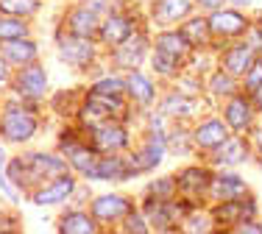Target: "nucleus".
<instances>
[{"label": "nucleus", "mask_w": 262, "mask_h": 234, "mask_svg": "<svg viewBox=\"0 0 262 234\" xmlns=\"http://www.w3.org/2000/svg\"><path fill=\"white\" fill-rule=\"evenodd\" d=\"M98 31H101V39L106 42V45L117 48L131 36V22H128V17H123V14H109Z\"/></svg>", "instance_id": "nucleus-8"}, {"label": "nucleus", "mask_w": 262, "mask_h": 234, "mask_svg": "<svg viewBox=\"0 0 262 234\" xmlns=\"http://www.w3.org/2000/svg\"><path fill=\"white\" fill-rule=\"evenodd\" d=\"M217 162L221 165H240L246 159V143L243 139H226L223 145H217Z\"/></svg>", "instance_id": "nucleus-24"}, {"label": "nucleus", "mask_w": 262, "mask_h": 234, "mask_svg": "<svg viewBox=\"0 0 262 234\" xmlns=\"http://www.w3.org/2000/svg\"><path fill=\"white\" fill-rule=\"evenodd\" d=\"M123 89H126V81H123V78H101V81L92 87V92H98V95H117V98H120Z\"/></svg>", "instance_id": "nucleus-30"}, {"label": "nucleus", "mask_w": 262, "mask_h": 234, "mask_svg": "<svg viewBox=\"0 0 262 234\" xmlns=\"http://www.w3.org/2000/svg\"><path fill=\"white\" fill-rule=\"evenodd\" d=\"M48 89V76L39 64H28L17 76V92L26 98H42Z\"/></svg>", "instance_id": "nucleus-3"}, {"label": "nucleus", "mask_w": 262, "mask_h": 234, "mask_svg": "<svg viewBox=\"0 0 262 234\" xmlns=\"http://www.w3.org/2000/svg\"><path fill=\"white\" fill-rule=\"evenodd\" d=\"M212 89H215L217 95H229V92L234 89V84H232V78H229V76H223V73H217V76L212 78Z\"/></svg>", "instance_id": "nucleus-36"}, {"label": "nucleus", "mask_w": 262, "mask_h": 234, "mask_svg": "<svg viewBox=\"0 0 262 234\" xmlns=\"http://www.w3.org/2000/svg\"><path fill=\"white\" fill-rule=\"evenodd\" d=\"M237 234H262V226L259 223H251V220H248V223H243L240 226V231Z\"/></svg>", "instance_id": "nucleus-38"}, {"label": "nucleus", "mask_w": 262, "mask_h": 234, "mask_svg": "<svg viewBox=\"0 0 262 234\" xmlns=\"http://www.w3.org/2000/svg\"><path fill=\"white\" fill-rule=\"evenodd\" d=\"M64 153H67V159H70V165L76 170H81V173H86V170L95 165V151H92V148H86V145L70 143V145L64 148Z\"/></svg>", "instance_id": "nucleus-21"}, {"label": "nucleus", "mask_w": 262, "mask_h": 234, "mask_svg": "<svg viewBox=\"0 0 262 234\" xmlns=\"http://www.w3.org/2000/svg\"><path fill=\"white\" fill-rule=\"evenodd\" d=\"M131 170H134V165L123 162L120 156H103V159H95V165L84 176L86 178H117V181H123V178L131 176Z\"/></svg>", "instance_id": "nucleus-4"}, {"label": "nucleus", "mask_w": 262, "mask_h": 234, "mask_svg": "<svg viewBox=\"0 0 262 234\" xmlns=\"http://www.w3.org/2000/svg\"><path fill=\"white\" fill-rule=\"evenodd\" d=\"M201 6H207V9H221V3L223 0H198Z\"/></svg>", "instance_id": "nucleus-39"}, {"label": "nucleus", "mask_w": 262, "mask_h": 234, "mask_svg": "<svg viewBox=\"0 0 262 234\" xmlns=\"http://www.w3.org/2000/svg\"><path fill=\"white\" fill-rule=\"evenodd\" d=\"M259 148H262V134H259Z\"/></svg>", "instance_id": "nucleus-43"}, {"label": "nucleus", "mask_w": 262, "mask_h": 234, "mask_svg": "<svg viewBox=\"0 0 262 234\" xmlns=\"http://www.w3.org/2000/svg\"><path fill=\"white\" fill-rule=\"evenodd\" d=\"M0 134L9 143H28L36 134V117L23 109H6L3 120H0Z\"/></svg>", "instance_id": "nucleus-1"}, {"label": "nucleus", "mask_w": 262, "mask_h": 234, "mask_svg": "<svg viewBox=\"0 0 262 234\" xmlns=\"http://www.w3.org/2000/svg\"><path fill=\"white\" fill-rule=\"evenodd\" d=\"M128 212H131V204L123 195H101V198H95V204H92V215H95L98 220H117Z\"/></svg>", "instance_id": "nucleus-7"}, {"label": "nucleus", "mask_w": 262, "mask_h": 234, "mask_svg": "<svg viewBox=\"0 0 262 234\" xmlns=\"http://www.w3.org/2000/svg\"><path fill=\"white\" fill-rule=\"evenodd\" d=\"M142 56H145V39L142 36H134V39H128L123 42V45H117V51H115V61L120 67H137L142 61Z\"/></svg>", "instance_id": "nucleus-13"}, {"label": "nucleus", "mask_w": 262, "mask_h": 234, "mask_svg": "<svg viewBox=\"0 0 262 234\" xmlns=\"http://www.w3.org/2000/svg\"><path fill=\"white\" fill-rule=\"evenodd\" d=\"M162 153H165V139L154 134L151 143L142 148L140 153H134V162L131 165H134V170H151V168H157V165L162 162Z\"/></svg>", "instance_id": "nucleus-15"}, {"label": "nucleus", "mask_w": 262, "mask_h": 234, "mask_svg": "<svg viewBox=\"0 0 262 234\" xmlns=\"http://www.w3.org/2000/svg\"><path fill=\"white\" fill-rule=\"evenodd\" d=\"M157 51L165 53V56H173V59H182L187 56V51H190V42L184 39L182 31H170V34H159L157 36Z\"/></svg>", "instance_id": "nucleus-17"}, {"label": "nucleus", "mask_w": 262, "mask_h": 234, "mask_svg": "<svg viewBox=\"0 0 262 234\" xmlns=\"http://www.w3.org/2000/svg\"><path fill=\"white\" fill-rule=\"evenodd\" d=\"M98 14L92 9H86V6H78L76 11L70 14V31L76 36H86V39H92V34H98Z\"/></svg>", "instance_id": "nucleus-14"}, {"label": "nucleus", "mask_w": 262, "mask_h": 234, "mask_svg": "<svg viewBox=\"0 0 262 234\" xmlns=\"http://www.w3.org/2000/svg\"><path fill=\"white\" fill-rule=\"evenodd\" d=\"M128 231L131 234H145V223L140 215H128Z\"/></svg>", "instance_id": "nucleus-37"}, {"label": "nucleus", "mask_w": 262, "mask_h": 234, "mask_svg": "<svg viewBox=\"0 0 262 234\" xmlns=\"http://www.w3.org/2000/svg\"><path fill=\"white\" fill-rule=\"evenodd\" d=\"M226 120H229V126H232V128H237V131L248 128V123H251V112H248V103L243 101V98H234V101L226 106Z\"/></svg>", "instance_id": "nucleus-23"}, {"label": "nucleus", "mask_w": 262, "mask_h": 234, "mask_svg": "<svg viewBox=\"0 0 262 234\" xmlns=\"http://www.w3.org/2000/svg\"><path fill=\"white\" fill-rule=\"evenodd\" d=\"M59 56L67 61V64H86L92 59V42L86 36H64L59 42Z\"/></svg>", "instance_id": "nucleus-5"}, {"label": "nucleus", "mask_w": 262, "mask_h": 234, "mask_svg": "<svg viewBox=\"0 0 262 234\" xmlns=\"http://www.w3.org/2000/svg\"><path fill=\"white\" fill-rule=\"evenodd\" d=\"M126 89L134 95V101H140V103H151V101H154V87H151V81H148L142 73H137V70L128 76Z\"/></svg>", "instance_id": "nucleus-22"}, {"label": "nucleus", "mask_w": 262, "mask_h": 234, "mask_svg": "<svg viewBox=\"0 0 262 234\" xmlns=\"http://www.w3.org/2000/svg\"><path fill=\"white\" fill-rule=\"evenodd\" d=\"M26 165H31L34 176H51V173H61L64 170V159L53 156V153H31Z\"/></svg>", "instance_id": "nucleus-19"}, {"label": "nucleus", "mask_w": 262, "mask_h": 234, "mask_svg": "<svg viewBox=\"0 0 262 234\" xmlns=\"http://www.w3.org/2000/svg\"><path fill=\"white\" fill-rule=\"evenodd\" d=\"M76 190V181H73V176H61L59 181H53L51 187H42L39 193L34 195V204L39 206H53V204H61V201L67 198V195Z\"/></svg>", "instance_id": "nucleus-9"}, {"label": "nucleus", "mask_w": 262, "mask_h": 234, "mask_svg": "<svg viewBox=\"0 0 262 234\" xmlns=\"http://www.w3.org/2000/svg\"><path fill=\"white\" fill-rule=\"evenodd\" d=\"M39 9V0H0V11L14 17H28Z\"/></svg>", "instance_id": "nucleus-27"}, {"label": "nucleus", "mask_w": 262, "mask_h": 234, "mask_svg": "<svg viewBox=\"0 0 262 234\" xmlns=\"http://www.w3.org/2000/svg\"><path fill=\"white\" fill-rule=\"evenodd\" d=\"M3 81H6V67L0 64V84H3Z\"/></svg>", "instance_id": "nucleus-41"}, {"label": "nucleus", "mask_w": 262, "mask_h": 234, "mask_svg": "<svg viewBox=\"0 0 262 234\" xmlns=\"http://www.w3.org/2000/svg\"><path fill=\"white\" fill-rule=\"evenodd\" d=\"M173 56H165V53H159L157 51V56H154V70H159L162 76H173L176 73V67H173Z\"/></svg>", "instance_id": "nucleus-33"}, {"label": "nucleus", "mask_w": 262, "mask_h": 234, "mask_svg": "<svg viewBox=\"0 0 262 234\" xmlns=\"http://www.w3.org/2000/svg\"><path fill=\"white\" fill-rule=\"evenodd\" d=\"M92 143H95L98 151H120L128 143V134L123 126H117L112 120H103L92 128Z\"/></svg>", "instance_id": "nucleus-2"}, {"label": "nucleus", "mask_w": 262, "mask_h": 234, "mask_svg": "<svg viewBox=\"0 0 262 234\" xmlns=\"http://www.w3.org/2000/svg\"><path fill=\"white\" fill-rule=\"evenodd\" d=\"M36 45L31 39H11V42H6L3 45V56H6V61L9 64H34V59H36Z\"/></svg>", "instance_id": "nucleus-11"}, {"label": "nucleus", "mask_w": 262, "mask_h": 234, "mask_svg": "<svg viewBox=\"0 0 262 234\" xmlns=\"http://www.w3.org/2000/svg\"><path fill=\"white\" fill-rule=\"evenodd\" d=\"M190 9H192L190 0H159L154 6V17H157V22H176L190 14Z\"/></svg>", "instance_id": "nucleus-16"}, {"label": "nucleus", "mask_w": 262, "mask_h": 234, "mask_svg": "<svg viewBox=\"0 0 262 234\" xmlns=\"http://www.w3.org/2000/svg\"><path fill=\"white\" fill-rule=\"evenodd\" d=\"M212 181L207 170H201V168H190V170H184V176L179 178V187H184V190H190V193H201L204 187Z\"/></svg>", "instance_id": "nucleus-26"}, {"label": "nucleus", "mask_w": 262, "mask_h": 234, "mask_svg": "<svg viewBox=\"0 0 262 234\" xmlns=\"http://www.w3.org/2000/svg\"><path fill=\"white\" fill-rule=\"evenodd\" d=\"M246 215H254V204L251 201H243V198H237V201H223V206L217 209V218H223V220H246Z\"/></svg>", "instance_id": "nucleus-25"}, {"label": "nucleus", "mask_w": 262, "mask_h": 234, "mask_svg": "<svg viewBox=\"0 0 262 234\" xmlns=\"http://www.w3.org/2000/svg\"><path fill=\"white\" fill-rule=\"evenodd\" d=\"M207 31H209L207 20H190L182 28V34H184V39L190 42V48H192V45H204V42H207Z\"/></svg>", "instance_id": "nucleus-28"}, {"label": "nucleus", "mask_w": 262, "mask_h": 234, "mask_svg": "<svg viewBox=\"0 0 262 234\" xmlns=\"http://www.w3.org/2000/svg\"><path fill=\"white\" fill-rule=\"evenodd\" d=\"M28 34V26L20 20H0V42H11V39H23Z\"/></svg>", "instance_id": "nucleus-29"}, {"label": "nucleus", "mask_w": 262, "mask_h": 234, "mask_svg": "<svg viewBox=\"0 0 262 234\" xmlns=\"http://www.w3.org/2000/svg\"><path fill=\"white\" fill-rule=\"evenodd\" d=\"M259 31H262V22H259Z\"/></svg>", "instance_id": "nucleus-44"}, {"label": "nucleus", "mask_w": 262, "mask_h": 234, "mask_svg": "<svg viewBox=\"0 0 262 234\" xmlns=\"http://www.w3.org/2000/svg\"><path fill=\"white\" fill-rule=\"evenodd\" d=\"M173 187H176V181H173V178H159V181L151 184V193L157 195L159 201H167L173 195Z\"/></svg>", "instance_id": "nucleus-32"}, {"label": "nucleus", "mask_w": 262, "mask_h": 234, "mask_svg": "<svg viewBox=\"0 0 262 234\" xmlns=\"http://www.w3.org/2000/svg\"><path fill=\"white\" fill-rule=\"evenodd\" d=\"M190 109H192V103L187 101V98H170V101L165 103V112H167V114H179V112L187 114Z\"/></svg>", "instance_id": "nucleus-35"}, {"label": "nucleus", "mask_w": 262, "mask_h": 234, "mask_svg": "<svg viewBox=\"0 0 262 234\" xmlns=\"http://www.w3.org/2000/svg\"><path fill=\"white\" fill-rule=\"evenodd\" d=\"M61 234H95V220L84 212H67L61 218Z\"/></svg>", "instance_id": "nucleus-20"}, {"label": "nucleus", "mask_w": 262, "mask_h": 234, "mask_svg": "<svg viewBox=\"0 0 262 234\" xmlns=\"http://www.w3.org/2000/svg\"><path fill=\"white\" fill-rule=\"evenodd\" d=\"M209 231V218L207 215H192L184 220V234H207Z\"/></svg>", "instance_id": "nucleus-31"}, {"label": "nucleus", "mask_w": 262, "mask_h": 234, "mask_svg": "<svg viewBox=\"0 0 262 234\" xmlns=\"http://www.w3.org/2000/svg\"><path fill=\"white\" fill-rule=\"evenodd\" d=\"M254 92H257V106L262 109V87H259V89H254Z\"/></svg>", "instance_id": "nucleus-40"}, {"label": "nucleus", "mask_w": 262, "mask_h": 234, "mask_svg": "<svg viewBox=\"0 0 262 234\" xmlns=\"http://www.w3.org/2000/svg\"><path fill=\"white\" fill-rule=\"evenodd\" d=\"M212 187V195H215L217 201H237L243 193H246V184H243V178H237L234 173H223V176H215L209 181Z\"/></svg>", "instance_id": "nucleus-10"}, {"label": "nucleus", "mask_w": 262, "mask_h": 234, "mask_svg": "<svg viewBox=\"0 0 262 234\" xmlns=\"http://www.w3.org/2000/svg\"><path fill=\"white\" fill-rule=\"evenodd\" d=\"M209 28L215 31V34H221V36H237V34H243V31L248 28V22L243 20V14H237V11L232 9H215V14L209 17Z\"/></svg>", "instance_id": "nucleus-6"}, {"label": "nucleus", "mask_w": 262, "mask_h": 234, "mask_svg": "<svg viewBox=\"0 0 262 234\" xmlns=\"http://www.w3.org/2000/svg\"><path fill=\"white\" fill-rule=\"evenodd\" d=\"M246 87L248 89H259L262 87V61H254L246 73Z\"/></svg>", "instance_id": "nucleus-34"}, {"label": "nucleus", "mask_w": 262, "mask_h": 234, "mask_svg": "<svg viewBox=\"0 0 262 234\" xmlns=\"http://www.w3.org/2000/svg\"><path fill=\"white\" fill-rule=\"evenodd\" d=\"M234 3H240V6H246V3H251V0H234Z\"/></svg>", "instance_id": "nucleus-42"}, {"label": "nucleus", "mask_w": 262, "mask_h": 234, "mask_svg": "<svg viewBox=\"0 0 262 234\" xmlns=\"http://www.w3.org/2000/svg\"><path fill=\"white\" fill-rule=\"evenodd\" d=\"M251 64H254V56H251V48H248V45L232 48V51H226V56H223V67H226L229 76L248 73V67H251Z\"/></svg>", "instance_id": "nucleus-18"}, {"label": "nucleus", "mask_w": 262, "mask_h": 234, "mask_svg": "<svg viewBox=\"0 0 262 234\" xmlns=\"http://www.w3.org/2000/svg\"><path fill=\"white\" fill-rule=\"evenodd\" d=\"M229 139V131L221 120H207L195 128V143L201 148H217Z\"/></svg>", "instance_id": "nucleus-12"}]
</instances>
